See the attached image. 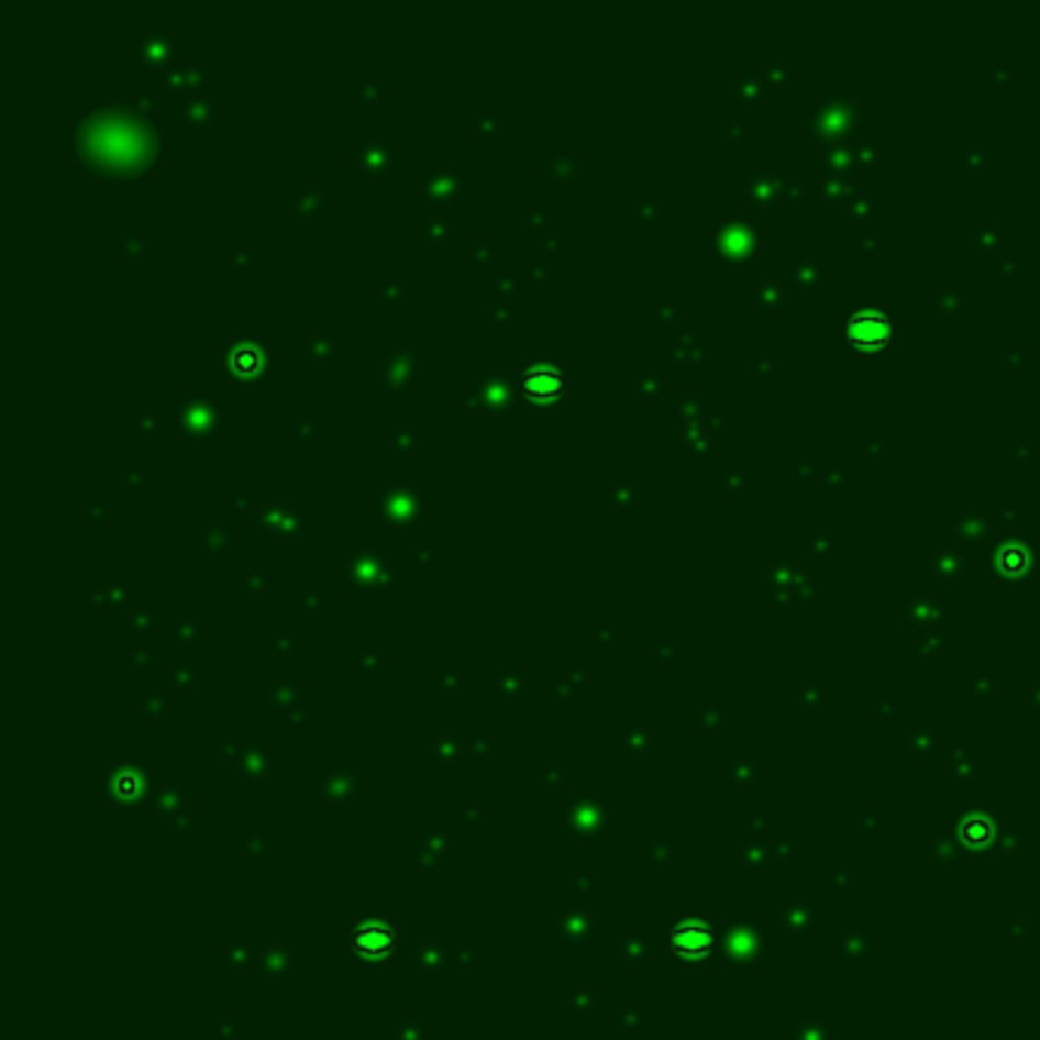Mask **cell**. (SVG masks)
Segmentation results:
<instances>
[{
    "label": "cell",
    "mask_w": 1040,
    "mask_h": 1040,
    "mask_svg": "<svg viewBox=\"0 0 1040 1040\" xmlns=\"http://www.w3.org/2000/svg\"><path fill=\"white\" fill-rule=\"evenodd\" d=\"M394 945H397V931L388 925H378V921L357 928V933L352 937V949L364 959H385L388 952H394Z\"/></svg>",
    "instance_id": "cell-1"
},
{
    "label": "cell",
    "mask_w": 1040,
    "mask_h": 1040,
    "mask_svg": "<svg viewBox=\"0 0 1040 1040\" xmlns=\"http://www.w3.org/2000/svg\"><path fill=\"white\" fill-rule=\"evenodd\" d=\"M672 945H675L677 952L693 955V952H702L705 945H708V933H705L702 928H681V931L672 937Z\"/></svg>",
    "instance_id": "cell-2"
}]
</instances>
